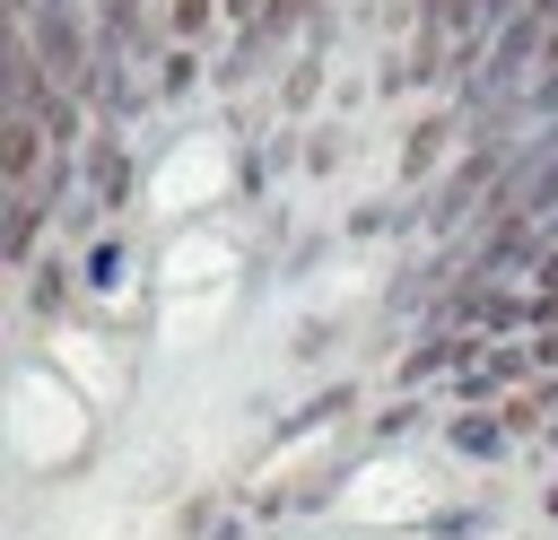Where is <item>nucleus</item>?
Segmentation results:
<instances>
[{"label": "nucleus", "mask_w": 558, "mask_h": 540, "mask_svg": "<svg viewBox=\"0 0 558 540\" xmlns=\"http://www.w3.org/2000/svg\"><path fill=\"white\" fill-rule=\"evenodd\" d=\"M445 444L471 453V462H488V453L506 444V418H471V409H462V418H445Z\"/></svg>", "instance_id": "nucleus-1"}, {"label": "nucleus", "mask_w": 558, "mask_h": 540, "mask_svg": "<svg viewBox=\"0 0 558 540\" xmlns=\"http://www.w3.org/2000/svg\"><path fill=\"white\" fill-rule=\"evenodd\" d=\"M78 279H87V287H113V279H122V244H113V235H105V244H87Z\"/></svg>", "instance_id": "nucleus-2"}]
</instances>
